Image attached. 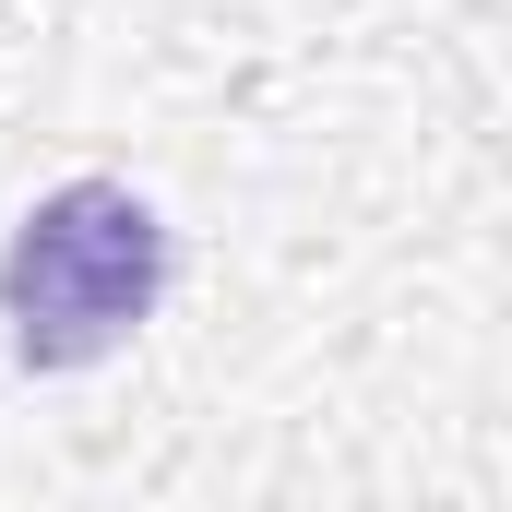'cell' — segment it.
Listing matches in <instances>:
<instances>
[{
	"mask_svg": "<svg viewBox=\"0 0 512 512\" xmlns=\"http://www.w3.org/2000/svg\"><path fill=\"white\" fill-rule=\"evenodd\" d=\"M167 298V215L131 179H60L12 251H0V322L24 370H96Z\"/></svg>",
	"mask_w": 512,
	"mask_h": 512,
	"instance_id": "obj_1",
	"label": "cell"
}]
</instances>
